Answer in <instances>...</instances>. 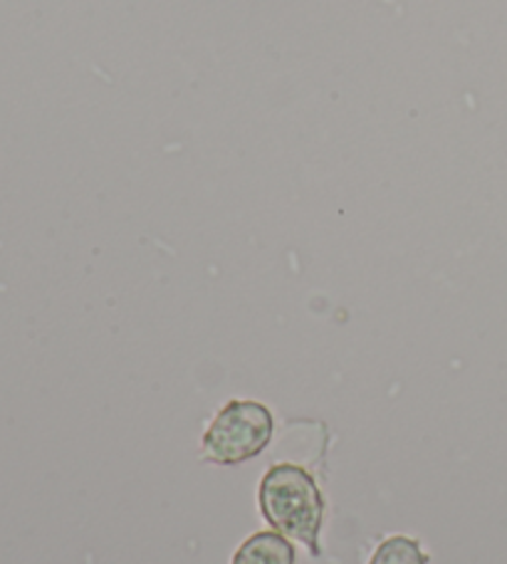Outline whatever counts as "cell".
Listing matches in <instances>:
<instances>
[{
	"mask_svg": "<svg viewBox=\"0 0 507 564\" xmlns=\"http://www.w3.org/2000/svg\"><path fill=\"white\" fill-rule=\"evenodd\" d=\"M260 510L278 532L300 540L317 555L324 506L308 470L292 463L270 468L260 482Z\"/></svg>",
	"mask_w": 507,
	"mask_h": 564,
	"instance_id": "cell-1",
	"label": "cell"
},
{
	"mask_svg": "<svg viewBox=\"0 0 507 564\" xmlns=\"http://www.w3.org/2000/svg\"><path fill=\"white\" fill-rule=\"evenodd\" d=\"M272 429L276 421L268 406L258 401H230L203 436V451L218 466H240L266 451Z\"/></svg>",
	"mask_w": 507,
	"mask_h": 564,
	"instance_id": "cell-2",
	"label": "cell"
},
{
	"mask_svg": "<svg viewBox=\"0 0 507 564\" xmlns=\"http://www.w3.org/2000/svg\"><path fill=\"white\" fill-rule=\"evenodd\" d=\"M371 564H425V555L416 540L391 538L374 552Z\"/></svg>",
	"mask_w": 507,
	"mask_h": 564,
	"instance_id": "cell-4",
	"label": "cell"
},
{
	"mask_svg": "<svg viewBox=\"0 0 507 564\" xmlns=\"http://www.w3.org/2000/svg\"><path fill=\"white\" fill-rule=\"evenodd\" d=\"M233 564H295V550L278 532H258L242 542Z\"/></svg>",
	"mask_w": 507,
	"mask_h": 564,
	"instance_id": "cell-3",
	"label": "cell"
}]
</instances>
